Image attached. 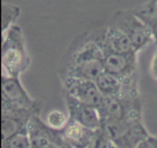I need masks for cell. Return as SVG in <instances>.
Wrapping results in <instances>:
<instances>
[{
  "instance_id": "6",
  "label": "cell",
  "mask_w": 157,
  "mask_h": 148,
  "mask_svg": "<svg viewBox=\"0 0 157 148\" xmlns=\"http://www.w3.org/2000/svg\"><path fill=\"white\" fill-rule=\"evenodd\" d=\"M2 107L38 109L42 104L29 95L19 78L2 75Z\"/></svg>"
},
{
  "instance_id": "13",
  "label": "cell",
  "mask_w": 157,
  "mask_h": 148,
  "mask_svg": "<svg viewBox=\"0 0 157 148\" xmlns=\"http://www.w3.org/2000/svg\"><path fill=\"white\" fill-rule=\"evenodd\" d=\"M96 131L70 118L62 130L64 140L70 148H88Z\"/></svg>"
},
{
  "instance_id": "9",
  "label": "cell",
  "mask_w": 157,
  "mask_h": 148,
  "mask_svg": "<svg viewBox=\"0 0 157 148\" xmlns=\"http://www.w3.org/2000/svg\"><path fill=\"white\" fill-rule=\"evenodd\" d=\"M61 79L63 92L81 102L99 107L103 96L94 81L69 77H63Z\"/></svg>"
},
{
  "instance_id": "14",
  "label": "cell",
  "mask_w": 157,
  "mask_h": 148,
  "mask_svg": "<svg viewBox=\"0 0 157 148\" xmlns=\"http://www.w3.org/2000/svg\"><path fill=\"white\" fill-rule=\"evenodd\" d=\"M133 12L148 27L153 35V42L157 45V0H150Z\"/></svg>"
},
{
  "instance_id": "19",
  "label": "cell",
  "mask_w": 157,
  "mask_h": 148,
  "mask_svg": "<svg viewBox=\"0 0 157 148\" xmlns=\"http://www.w3.org/2000/svg\"><path fill=\"white\" fill-rule=\"evenodd\" d=\"M136 148H157V136L150 134Z\"/></svg>"
},
{
  "instance_id": "7",
  "label": "cell",
  "mask_w": 157,
  "mask_h": 148,
  "mask_svg": "<svg viewBox=\"0 0 157 148\" xmlns=\"http://www.w3.org/2000/svg\"><path fill=\"white\" fill-rule=\"evenodd\" d=\"M31 148H70L63 136L62 130L49 127L40 115L32 117L28 127Z\"/></svg>"
},
{
  "instance_id": "2",
  "label": "cell",
  "mask_w": 157,
  "mask_h": 148,
  "mask_svg": "<svg viewBox=\"0 0 157 148\" xmlns=\"http://www.w3.org/2000/svg\"><path fill=\"white\" fill-rule=\"evenodd\" d=\"M2 35V75L19 78L31 63L24 34L20 26L14 25Z\"/></svg>"
},
{
  "instance_id": "17",
  "label": "cell",
  "mask_w": 157,
  "mask_h": 148,
  "mask_svg": "<svg viewBox=\"0 0 157 148\" xmlns=\"http://www.w3.org/2000/svg\"><path fill=\"white\" fill-rule=\"evenodd\" d=\"M68 115L59 110H52L48 114L46 124L52 128L61 130L65 127L68 122Z\"/></svg>"
},
{
  "instance_id": "18",
  "label": "cell",
  "mask_w": 157,
  "mask_h": 148,
  "mask_svg": "<svg viewBox=\"0 0 157 148\" xmlns=\"http://www.w3.org/2000/svg\"><path fill=\"white\" fill-rule=\"evenodd\" d=\"M88 148H116L110 142L105 134L101 128L95 132L91 144Z\"/></svg>"
},
{
  "instance_id": "4",
  "label": "cell",
  "mask_w": 157,
  "mask_h": 148,
  "mask_svg": "<svg viewBox=\"0 0 157 148\" xmlns=\"http://www.w3.org/2000/svg\"><path fill=\"white\" fill-rule=\"evenodd\" d=\"M98 110L101 122L124 119H143L142 102L140 95L103 97Z\"/></svg>"
},
{
  "instance_id": "3",
  "label": "cell",
  "mask_w": 157,
  "mask_h": 148,
  "mask_svg": "<svg viewBox=\"0 0 157 148\" xmlns=\"http://www.w3.org/2000/svg\"><path fill=\"white\" fill-rule=\"evenodd\" d=\"M101 129L116 148H136L150 135L143 119L103 121Z\"/></svg>"
},
{
  "instance_id": "15",
  "label": "cell",
  "mask_w": 157,
  "mask_h": 148,
  "mask_svg": "<svg viewBox=\"0 0 157 148\" xmlns=\"http://www.w3.org/2000/svg\"><path fill=\"white\" fill-rule=\"evenodd\" d=\"M21 15L19 6L9 2L2 4V34L14 25Z\"/></svg>"
},
{
  "instance_id": "11",
  "label": "cell",
  "mask_w": 157,
  "mask_h": 148,
  "mask_svg": "<svg viewBox=\"0 0 157 148\" xmlns=\"http://www.w3.org/2000/svg\"><path fill=\"white\" fill-rule=\"evenodd\" d=\"M104 72L121 79L136 76L137 53H104Z\"/></svg>"
},
{
  "instance_id": "10",
  "label": "cell",
  "mask_w": 157,
  "mask_h": 148,
  "mask_svg": "<svg viewBox=\"0 0 157 148\" xmlns=\"http://www.w3.org/2000/svg\"><path fill=\"white\" fill-rule=\"evenodd\" d=\"M63 95L70 119L94 131L101 128V117L97 107L81 102L64 92Z\"/></svg>"
},
{
  "instance_id": "12",
  "label": "cell",
  "mask_w": 157,
  "mask_h": 148,
  "mask_svg": "<svg viewBox=\"0 0 157 148\" xmlns=\"http://www.w3.org/2000/svg\"><path fill=\"white\" fill-rule=\"evenodd\" d=\"M104 53L127 54L135 52L130 38L117 26L110 25L94 38ZM136 53V52H135Z\"/></svg>"
},
{
  "instance_id": "8",
  "label": "cell",
  "mask_w": 157,
  "mask_h": 148,
  "mask_svg": "<svg viewBox=\"0 0 157 148\" xmlns=\"http://www.w3.org/2000/svg\"><path fill=\"white\" fill-rule=\"evenodd\" d=\"M41 111V108L2 107V141L17 134L28 132L31 119L40 115Z\"/></svg>"
},
{
  "instance_id": "16",
  "label": "cell",
  "mask_w": 157,
  "mask_h": 148,
  "mask_svg": "<svg viewBox=\"0 0 157 148\" xmlns=\"http://www.w3.org/2000/svg\"><path fill=\"white\" fill-rule=\"evenodd\" d=\"M2 148H31L28 132L17 134L2 141Z\"/></svg>"
},
{
  "instance_id": "20",
  "label": "cell",
  "mask_w": 157,
  "mask_h": 148,
  "mask_svg": "<svg viewBox=\"0 0 157 148\" xmlns=\"http://www.w3.org/2000/svg\"><path fill=\"white\" fill-rule=\"evenodd\" d=\"M150 72L155 79L157 80V51L155 52L153 58H152L151 65H150Z\"/></svg>"
},
{
  "instance_id": "1",
  "label": "cell",
  "mask_w": 157,
  "mask_h": 148,
  "mask_svg": "<svg viewBox=\"0 0 157 148\" xmlns=\"http://www.w3.org/2000/svg\"><path fill=\"white\" fill-rule=\"evenodd\" d=\"M104 55L94 38L81 43L61 68V78H82L95 81L104 72Z\"/></svg>"
},
{
  "instance_id": "5",
  "label": "cell",
  "mask_w": 157,
  "mask_h": 148,
  "mask_svg": "<svg viewBox=\"0 0 157 148\" xmlns=\"http://www.w3.org/2000/svg\"><path fill=\"white\" fill-rule=\"evenodd\" d=\"M110 25L119 28L127 35L137 54L153 41L150 29L133 11L117 12Z\"/></svg>"
}]
</instances>
